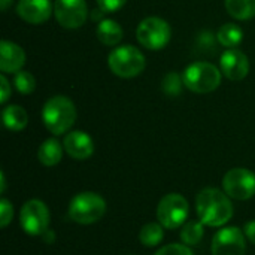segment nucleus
I'll use <instances>...</instances> for the list:
<instances>
[{
  "label": "nucleus",
  "mask_w": 255,
  "mask_h": 255,
  "mask_svg": "<svg viewBox=\"0 0 255 255\" xmlns=\"http://www.w3.org/2000/svg\"><path fill=\"white\" fill-rule=\"evenodd\" d=\"M199 220L208 227H223L233 217L230 197L218 188H205L196 197Z\"/></svg>",
  "instance_id": "1"
},
{
  "label": "nucleus",
  "mask_w": 255,
  "mask_h": 255,
  "mask_svg": "<svg viewBox=\"0 0 255 255\" xmlns=\"http://www.w3.org/2000/svg\"><path fill=\"white\" fill-rule=\"evenodd\" d=\"M42 121L48 131L58 136L72 128L76 121V108L66 96L51 97L42 109Z\"/></svg>",
  "instance_id": "2"
},
{
  "label": "nucleus",
  "mask_w": 255,
  "mask_h": 255,
  "mask_svg": "<svg viewBox=\"0 0 255 255\" xmlns=\"http://www.w3.org/2000/svg\"><path fill=\"white\" fill-rule=\"evenodd\" d=\"M184 85L197 94H208L215 91L221 84V72L208 61H196L187 66L182 73Z\"/></svg>",
  "instance_id": "3"
},
{
  "label": "nucleus",
  "mask_w": 255,
  "mask_h": 255,
  "mask_svg": "<svg viewBox=\"0 0 255 255\" xmlns=\"http://www.w3.org/2000/svg\"><path fill=\"white\" fill-rule=\"evenodd\" d=\"M106 212V202L105 199L91 191H84L76 194L69 205V217L82 226L94 224Z\"/></svg>",
  "instance_id": "4"
},
{
  "label": "nucleus",
  "mask_w": 255,
  "mask_h": 255,
  "mask_svg": "<svg viewBox=\"0 0 255 255\" xmlns=\"http://www.w3.org/2000/svg\"><path fill=\"white\" fill-rule=\"evenodd\" d=\"M109 69L114 75L128 79L140 75L145 69V55L133 45L115 48L108 57Z\"/></svg>",
  "instance_id": "5"
},
{
  "label": "nucleus",
  "mask_w": 255,
  "mask_h": 255,
  "mask_svg": "<svg viewBox=\"0 0 255 255\" xmlns=\"http://www.w3.org/2000/svg\"><path fill=\"white\" fill-rule=\"evenodd\" d=\"M188 214V202L182 194L178 193L166 194L157 206V220L164 229L169 230H175L184 226L187 223Z\"/></svg>",
  "instance_id": "6"
},
{
  "label": "nucleus",
  "mask_w": 255,
  "mask_h": 255,
  "mask_svg": "<svg viewBox=\"0 0 255 255\" xmlns=\"http://www.w3.org/2000/svg\"><path fill=\"white\" fill-rule=\"evenodd\" d=\"M172 36V30L167 21L158 16H148L142 19L136 30V37L139 43L149 49V51H158L163 49Z\"/></svg>",
  "instance_id": "7"
},
{
  "label": "nucleus",
  "mask_w": 255,
  "mask_h": 255,
  "mask_svg": "<svg viewBox=\"0 0 255 255\" xmlns=\"http://www.w3.org/2000/svg\"><path fill=\"white\" fill-rule=\"evenodd\" d=\"M19 226L28 236H42L49 227V211L42 200L25 202L19 212Z\"/></svg>",
  "instance_id": "8"
},
{
  "label": "nucleus",
  "mask_w": 255,
  "mask_h": 255,
  "mask_svg": "<svg viewBox=\"0 0 255 255\" xmlns=\"http://www.w3.org/2000/svg\"><path fill=\"white\" fill-rule=\"evenodd\" d=\"M223 190L236 200L251 199L255 194V173L244 167L229 170L223 178Z\"/></svg>",
  "instance_id": "9"
},
{
  "label": "nucleus",
  "mask_w": 255,
  "mask_h": 255,
  "mask_svg": "<svg viewBox=\"0 0 255 255\" xmlns=\"http://www.w3.org/2000/svg\"><path fill=\"white\" fill-rule=\"evenodd\" d=\"M245 233L238 227H224L212 239V255H245Z\"/></svg>",
  "instance_id": "10"
},
{
  "label": "nucleus",
  "mask_w": 255,
  "mask_h": 255,
  "mask_svg": "<svg viewBox=\"0 0 255 255\" xmlns=\"http://www.w3.org/2000/svg\"><path fill=\"white\" fill-rule=\"evenodd\" d=\"M54 15L64 28H79L87 21L88 7L85 0H55Z\"/></svg>",
  "instance_id": "11"
},
{
  "label": "nucleus",
  "mask_w": 255,
  "mask_h": 255,
  "mask_svg": "<svg viewBox=\"0 0 255 255\" xmlns=\"http://www.w3.org/2000/svg\"><path fill=\"white\" fill-rule=\"evenodd\" d=\"M223 75L230 81H242L250 72V60L245 52L238 48H229L220 60Z\"/></svg>",
  "instance_id": "12"
},
{
  "label": "nucleus",
  "mask_w": 255,
  "mask_h": 255,
  "mask_svg": "<svg viewBox=\"0 0 255 255\" xmlns=\"http://www.w3.org/2000/svg\"><path fill=\"white\" fill-rule=\"evenodd\" d=\"M16 13L28 24H42L49 19L52 4L49 0H19L16 4Z\"/></svg>",
  "instance_id": "13"
},
{
  "label": "nucleus",
  "mask_w": 255,
  "mask_h": 255,
  "mask_svg": "<svg viewBox=\"0 0 255 255\" xmlns=\"http://www.w3.org/2000/svg\"><path fill=\"white\" fill-rule=\"evenodd\" d=\"M64 151L75 160H87L93 155L94 152V142L90 137V134L75 130L70 131L64 140H63Z\"/></svg>",
  "instance_id": "14"
},
{
  "label": "nucleus",
  "mask_w": 255,
  "mask_h": 255,
  "mask_svg": "<svg viewBox=\"0 0 255 255\" xmlns=\"http://www.w3.org/2000/svg\"><path fill=\"white\" fill-rule=\"evenodd\" d=\"M25 63V52L24 49L10 42L1 40L0 42V69L4 73H16L22 69Z\"/></svg>",
  "instance_id": "15"
},
{
  "label": "nucleus",
  "mask_w": 255,
  "mask_h": 255,
  "mask_svg": "<svg viewBox=\"0 0 255 255\" xmlns=\"http://www.w3.org/2000/svg\"><path fill=\"white\" fill-rule=\"evenodd\" d=\"M97 39L106 46H115L123 39V28L115 19L105 18L99 22L96 30Z\"/></svg>",
  "instance_id": "16"
},
{
  "label": "nucleus",
  "mask_w": 255,
  "mask_h": 255,
  "mask_svg": "<svg viewBox=\"0 0 255 255\" xmlns=\"http://www.w3.org/2000/svg\"><path fill=\"white\" fill-rule=\"evenodd\" d=\"M63 148L64 146H61V143L57 139H54V137L46 139V140L42 142V145L37 149V158L43 166L52 167V166H55V164H58L61 161Z\"/></svg>",
  "instance_id": "17"
},
{
  "label": "nucleus",
  "mask_w": 255,
  "mask_h": 255,
  "mask_svg": "<svg viewBox=\"0 0 255 255\" xmlns=\"http://www.w3.org/2000/svg\"><path fill=\"white\" fill-rule=\"evenodd\" d=\"M3 124L7 130L10 131H21L27 127L28 123V115L24 111V108L18 105H9L3 109L1 114Z\"/></svg>",
  "instance_id": "18"
},
{
  "label": "nucleus",
  "mask_w": 255,
  "mask_h": 255,
  "mask_svg": "<svg viewBox=\"0 0 255 255\" xmlns=\"http://www.w3.org/2000/svg\"><path fill=\"white\" fill-rule=\"evenodd\" d=\"M217 39L227 49L229 48H236L244 40V31H242V28L238 24L227 22V24L220 27V30L217 33Z\"/></svg>",
  "instance_id": "19"
},
{
  "label": "nucleus",
  "mask_w": 255,
  "mask_h": 255,
  "mask_svg": "<svg viewBox=\"0 0 255 255\" xmlns=\"http://www.w3.org/2000/svg\"><path fill=\"white\" fill-rule=\"evenodd\" d=\"M227 12L241 21L255 16V0H226Z\"/></svg>",
  "instance_id": "20"
},
{
  "label": "nucleus",
  "mask_w": 255,
  "mask_h": 255,
  "mask_svg": "<svg viewBox=\"0 0 255 255\" xmlns=\"http://www.w3.org/2000/svg\"><path fill=\"white\" fill-rule=\"evenodd\" d=\"M203 223L202 221H187L182 226L181 230V241L188 245V247H196L202 242L203 235H205V229H203Z\"/></svg>",
  "instance_id": "21"
},
{
  "label": "nucleus",
  "mask_w": 255,
  "mask_h": 255,
  "mask_svg": "<svg viewBox=\"0 0 255 255\" xmlns=\"http://www.w3.org/2000/svg\"><path fill=\"white\" fill-rule=\"evenodd\" d=\"M163 238H164V232H163V226L160 223H148L139 232L140 244L148 248L157 247L163 241Z\"/></svg>",
  "instance_id": "22"
},
{
  "label": "nucleus",
  "mask_w": 255,
  "mask_h": 255,
  "mask_svg": "<svg viewBox=\"0 0 255 255\" xmlns=\"http://www.w3.org/2000/svg\"><path fill=\"white\" fill-rule=\"evenodd\" d=\"M182 85H184V79L176 72H169L163 78V82H161V88H163L164 94H167L170 97L179 96L182 91Z\"/></svg>",
  "instance_id": "23"
},
{
  "label": "nucleus",
  "mask_w": 255,
  "mask_h": 255,
  "mask_svg": "<svg viewBox=\"0 0 255 255\" xmlns=\"http://www.w3.org/2000/svg\"><path fill=\"white\" fill-rule=\"evenodd\" d=\"M13 84L15 88L21 93V94H31L36 88V79L30 72L25 70H19L15 73L13 76Z\"/></svg>",
  "instance_id": "24"
},
{
  "label": "nucleus",
  "mask_w": 255,
  "mask_h": 255,
  "mask_svg": "<svg viewBox=\"0 0 255 255\" xmlns=\"http://www.w3.org/2000/svg\"><path fill=\"white\" fill-rule=\"evenodd\" d=\"M155 255H194L188 245H179V244H170L163 248H160Z\"/></svg>",
  "instance_id": "25"
},
{
  "label": "nucleus",
  "mask_w": 255,
  "mask_h": 255,
  "mask_svg": "<svg viewBox=\"0 0 255 255\" xmlns=\"http://www.w3.org/2000/svg\"><path fill=\"white\" fill-rule=\"evenodd\" d=\"M12 217H13L12 205L6 199H1V202H0V226L6 227L12 221Z\"/></svg>",
  "instance_id": "26"
},
{
  "label": "nucleus",
  "mask_w": 255,
  "mask_h": 255,
  "mask_svg": "<svg viewBox=\"0 0 255 255\" xmlns=\"http://www.w3.org/2000/svg\"><path fill=\"white\" fill-rule=\"evenodd\" d=\"M126 1L127 0H97V4L99 9H102L105 13H109V12L120 10L126 4Z\"/></svg>",
  "instance_id": "27"
},
{
  "label": "nucleus",
  "mask_w": 255,
  "mask_h": 255,
  "mask_svg": "<svg viewBox=\"0 0 255 255\" xmlns=\"http://www.w3.org/2000/svg\"><path fill=\"white\" fill-rule=\"evenodd\" d=\"M0 90H1V93H0V103L4 105L7 102V99L10 97V84H9V81L6 79L4 75L0 76Z\"/></svg>",
  "instance_id": "28"
},
{
  "label": "nucleus",
  "mask_w": 255,
  "mask_h": 255,
  "mask_svg": "<svg viewBox=\"0 0 255 255\" xmlns=\"http://www.w3.org/2000/svg\"><path fill=\"white\" fill-rule=\"evenodd\" d=\"M244 233H245L247 239H248L251 244H254L255 245V220H253V221H250V223L245 224Z\"/></svg>",
  "instance_id": "29"
},
{
  "label": "nucleus",
  "mask_w": 255,
  "mask_h": 255,
  "mask_svg": "<svg viewBox=\"0 0 255 255\" xmlns=\"http://www.w3.org/2000/svg\"><path fill=\"white\" fill-rule=\"evenodd\" d=\"M12 3V0H0V6H1V10H6L9 7V4Z\"/></svg>",
  "instance_id": "30"
},
{
  "label": "nucleus",
  "mask_w": 255,
  "mask_h": 255,
  "mask_svg": "<svg viewBox=\"0 0 255 255\" xmlns=\"http://www.w3.org/2000/svg\"><path fill=\"white\" fill-rule=\"evenodd\" d=\"M4 187H6V182H4V175L1 173V188H0V191H1V193L4 191Z\"/></svg>",
  "instance_id": "31"
}]
</instances>
